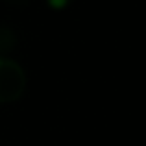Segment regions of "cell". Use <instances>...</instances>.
<instances>
[{"label": "cell", "mask_w": 146, "mask_h": 146, "mask_svg": "<svg viewBox=\"0 0 146 146\" xmlns=\"http://www.w3.org/2000/svg\"><path fill=\"white\" fill-rule=\"evenodd\" d=\"M6 2H9L11 6H17V7H26L32 0H6Z\"/></svg>", "instance_id": "277c9868"}, {"label": "cell", "mask_w": 146, "mask_h": 146, "mask_svg": "<svg viewBox=\"0 0 146 146\" xmlns=\"http://www.w3.org/2000/svg\"><path fill=\"white\" fill-rule=\"evenodd\" d=\"M15 44H17V37H15L13 30L7 26H0V54L11 52Z\"/></svg>", "instance_id": "7a4b0ae2"}, {"label": "cell", "mask_w": 146, "mask_h": 146, "mask_svg": "<svg viewBox=\"0 0 146 146\" xmlns=\"http://www.w3.org/2000/svg\"><path fill=\"white\" fill-rule=\"evenodd\" d=\"M70 2L72 0H46V4L50 7H52V9H65V7L67 6H70Z\"/></svg>", "instance_id": "3957f363"}, {"label": "cell", "mask_w": 146, "mask_h": 146, "mask_svg": "<svg viewBox=\"0 0 146 146\" xmlns=\"http://www.w3.org/2000/svg\"><path fill=\"white\" fill-rule=\"evenodd\" d=\"M26 89V74L13 59L0 57V104L17 102Z\"/></svg>", "instance_id": "6da1fadb"}]
</instances>
